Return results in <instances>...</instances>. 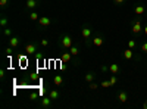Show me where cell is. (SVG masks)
<instances>
[{
  "label": "cell",
  "mask_w": 147,
  "mask_h": 109,
  "mask_svg": "<svg viewBox=\"0 0 147 109\" xmlns=\"http://www.w3.org/2000/svg\"><path fill=\"white\" fill-rule=\"evenodd\" d=\"M60 46H62L63 50H68V49H71L74 46V40L71 36H68V34H63L62 37H60Z\"/></svg>",
  "instance_id": "cell-1"
},
{
  "label": "cell",
  "mask_w": 147,
  "mask_h": 109,
  "mask_svg": "<svg viewBox=\"0 0 147 109\" xmlns=\"http://www.w3.org/2000/svg\"><path fill=\"white\" fill-rule=\"evenodd\" d=\"M91 34H93V28L90 27V25H84V27L81 28V37L87 41V43L91 38Z\"/></svg>",
  "instance_id": "cell-2"
},
{
  "label": "cell",
  "mask_w": 147,
  "mask_h": 109,
  "mask_svg": "<svg viewBox=\"0 0 147 109\" xmlns=\"http://www.w3.org/2000/svg\"><path fill=\"white\" fill-rule=\"evenodd\" d=\"M131 30H132V32H134L135 36H138L140 32H143V25H141L140 19H135V21L132 22V27H131Z\"/></svg>",
  "instance_id": "cell-3"
},
{
  "label": "cell",
  "mask_w": 147,
  "mask_h": 109,
  "mask_svg": "<svg viewBox=\"0 0 147 109\" xmlns=\"http://www.w3.org/2000/svg\"><path fill=\"white\" fill-rule=\"evenodd\" d=\"M51 24H53V22H51V19L49 18V16H40V19H38V25H40V27L47 28V27H50Z\"/></svg>",
  "instance_id": "cell-4"
},
{
  "label": "cell",
  "mask_w": 147,
  "mask_h": 109,
  "mask_svg": "<svg viewBox=\"0 0 147 109\" xmlns=\"http://www.w3.org/2000/svg\"><path fill=\"white\" fill-rule=\"evenodd\" d=\"M71 61H72V55H71L69 50H65V52L60 53V62H62V63H68Z\"/></svg>",
  "instance_id": "cell-5"
},
{
  "label": "cell",
  "mask_w": 147,
  "mask_h": 109,
  "mask_svg": "<svg viewBox=\"0 0 147 109\" xmlns=\"http://www.w3.org/2000/svg\"><path fill=\"white\" fill-rule=\"evenodd\" d=\"M25 53L27 55H36L37 53V44L36 43H28L27 46H25Z\"/></svg>",
  "instance_id": "cell-6"
},
{
  "label": "cell",
  "mask_w": 147,
  "mask_h": 109,
  "mask_svg": "<svg viewBox=\"0 0 147 109\" xmlns=\"http://www.w3.org/2000/svg\"><path fill=\"white\" fill-rule=\"evenodd\" d=\"M91 43L94 47H102L103 44H105V37H102V36H96L93 40H91Z\"/></svg>",
  "instance_id": "cell-7"
},
{
  "label": "cell",
  "mask_w": 147,
  "mask_h": 109,
  "mask_svg": "<svg viewBox=\"0 0 147 109\" xmlns=\"http://www.w3.org/2000/svg\"><path fill=\"white\" fill-rule=\"evenodd\" d=\"M21 44V40H19V37H16V36H12V37H9V46L11 47H13V49H16Z\"/></svg>",
  "instance_id": "cell-8"
},
{
  "label": "cell",
  "mask_w": 147,
  "mask_h": 109,
  "mask_svg": "<svg viewBox=\"0 0 147 109\" xmlns=\"http://www.w3.org/2000/svg\"><path fill=\"white\" fill-rule=\"evenodd\" d=\"M37 6H38V0H27V2H25V7H27L28 11H34Z\"/></svg>",
  "instance_id": "cell-9"
},
{
  "label": "cell",
  "mask_w": 147,
  "mask_h": 109,
  "mask_svg": "<svg viewBox=\"0 0 147 109\" xmlns=\"http://www.w3.org/2000/svg\"><path fill=\"white\" fill-rule=\"evenodd\" d=\"M109 72L113 74V75H118V74L121 72V66H119V63H110V65H109Z\"/></svg>",
  "instance_id": "cell-10"
},
{
  "label": "cell",
  "mask_w": 147,
  "mask_h": 109,
  "mask_svg": "<svg viewBox=\"0 0 147 109\" xmlns=\"http://www.w3.org/2000/svg\"><path fill=\"white\" fill-rule=\"evenodd\" d=\"M118 100L121 103H127V100H128V93L125 90H121L119 93H118Z\"/></svg>",
  "instance_id": "cell-11"
},
{
  "label": "cell",
  "mask_w": 147,
  "mask_h": 109,
  "mask_svg": "<svg viewBox=\"0 0 147 109\" xmlns=\"http://www.w3.org/2000/svg\"><path fill=\"white\" fill-rule=\"evenodd\" d=\"M49 97L51 99V100H57L59 97H60V93L56 90V89H53V90H50L49 91Z\"/></svg>",
  "instance_id": "cell-12"
},
{
  "label": "cell",
  "mask_w": 147,
  "mask_h": 109,
  "mask_svg": "<svg viewBox=\"0 0 147 109\" xmlns=\"http://www.w3.org/2000/svg\"><path fill=\"white\" fill-rule=\"evenodd\" d=\"M51 102H53V100H51L49 96H47V97H43V99H41V106H43V108H50V106H51Z\"/></svg>",
  "instance_id": "cell-13"
},
{
  "label": "cell",
  "mask_w": 147,
  "mask_h": 109,
  "mask_svg": "<svg viewBox=\"0 0 147 109\" xmlns=\"http://www.w3.org/2000/svg\"><path fill=\"white\" fill-rule=\"evenodd\" d=\"M144 12H146V9H144L143 5H137V6L134 7V13L138 15V16H140V15H144Z\"/></svg>",
  "instance_id": "cell-14"
},
{
  "label": "cell",
  "mask_w": 147,
  "mask_h": 109,
  "mask_svg": "<svg viewBox=\"0 0 147 109\" xmlns=\"http://www.w3.org/2000/svg\"><path fill=\"white\" fill-rule=\"evenodd\" d=\"M53 84H55L56 87H59V86H62V84H63V77H62V75H55V78H53Z\"/></svg>",
  "instance_id": "cell-15"
},
{
  "label": "cell",
  "mask_w": 147,
  "mask_h": 109,
  "mask_svg": "<svg viewBox=\"0 0 147 109\" xmlns=\"http://www.w3.org/2000/svg\"><path fill=\"white\" fill-rule=\"evenodd\" d=\"M132 56H134V52H132V49H127L125 50V52H124V57H125V59L127 61H129V59H132Z\"/></svg>",
  "instance_id": "cell-16"
},
{
  "label": "cell",
  "mask_w": 147,
  "mask_h": 109,
  "mask_svg": "<svg viewBox=\"0 0 147 109\" xmlns=\"http://www.w3.org/2000/svg\"><path fill=\"white\" fill-rule=\"evenodd\" d=\"M94 77H96V75H94V72H87V74L84 75V80L90 84V83H93V81H94Z\"/></svg>",
  "instance_id": "cell-17"
},
{
  "label": "cell",
  "mask_w": 147,
  "mask_h": 109,
  "mask_svg": "<svg viewBox=\"0 0 147 109\" xmlns=\"http://www.w3.org/2000/svg\"><path fill=\"white\" fill-rule=\"evenodd\" d=\"M68 50L71 52V55H72V56H78V55H80V49L76 47V46H72L71 49H68Z\"/></svg>",
  "instance_id": "cell-18"
},
{
  "label": "cell",
  "mask_w": 147,
  "mask_h": 109,
  "mask_svg": "<svg viewBox=\"0 0 147 109\" xmlns=\"http://www.w3.org/2000/svg\"><path fill=\"white\" fill-rule=\"evenodd\" d=\"M0 27L2 28L9 27V25H7V16H2V18H0Z\"/></svg>",
  "instance_id": "cell-19"
},
{
  "label": "cell",
  "mask_w": 147,
  "mask_h": 109,
  "mask_svg": "<svg viewBox=\"0 0 147 109\" xmlns=\"http://www.w3.org/2000/svg\"><path fill=\"white\" fill-rule=\"evenodd\" d=\"M30 19H31V21H38V19H40V15H38L37 12L32 11V12L30 13Z\"/></svg>",
  "instance_id": "cell-20"
},
{
  "label": "cell",
  "mask_w": 147,
  "mask_h": 109,
  "mask_svg": "<svg viewBox=\"0 0 147 109\" xmlns=\"http://www.w3.org/2000/svg\"><path fill=\"white\" fill-rule=\"evenodd\" d=\"M128 47L134 50V49L137 47V40H134V38H131V40H128Z\"/></svg>",
  "instance_id": "cell-21"
},
{
  "label": "cell",
  "mask_w": 147,
  "mask_h": 109,
  "mask_svg": "<svg viewBox=\"0 0 147 109\" xmlns=\"http://www.w3.org/2000/svg\"><path fill=\"white\" fill-rule=\"evenodd\" d=\"M3 34H5V37H12V30L9 27L3 28Z\"/></svg>",
  "instance_id": "cell-22"
},
{
  "label": "cell",
  "mask_w": 147,
  "mask_h": 109,
  "mask_svg": "<svg viewBox=\"0 0 147 109\" xmlns=\"http://www.w3.org/2000/svg\"><path fill=\"white\" fill-rule=\"evenodd\" d=\"M109 81H110V84H112V86H115L116 83H118V78H116V75H113V74H112V75H110V78H109Z\"/></svg>",
  "instance_id": "cell-23"
},
{
  "label": "cell",
  "mask_w": 147,
  "mask_h": 109,
  "mask_svg": "<svg viewBox=\"0 0 147 109\" xmlns=\"http://www.w3.org/2000/svg\"><path fill=\"white\" fill-rule=\"evenodd\" d=\"M102 87H103V89H107V87H112V84H110V81H107V80H105V81H102Z\"/></svg>",
  "instance_id": "cell-24"
},
{
  "label": "cell",
  "mask_w": 147,
  "mask_h": 109,
  "mask_svg": "<svg viewBox=\"0 0 147 109\" xmlns=\"http://www.w3.org/2000/svg\"><path fill=\"white\" fill-rule=\"evenodd\" d=\"M40 46H43V47H47V46H49V40H47V38H43V40L40 41Z\"/></svg>",
  "instance_id": "cell-25"
},
{
  "label": "cell",
  "mask_w": 147,
  "mask_h": 109,
  "mask_svg": "<svg viewBox=\"0 0 147 109\" xmlns=\"http://www.w3.org/2000/svg\"><path fill=\"white\" fill-rule=\"evenodd\" d=\"M141 52L147 53V41H143V43H141Z\"/></svg>",
  "instance_id": "cell-26"
},
{
  "label": "cell",
  "mask_w": 147,
  "mask_h": 109,
  "mask_svg": "<svg viewBox=\"0 0 147 109\" xmlns=\"http://www.w3.org/2000/svg\"><path fill=\"white\" fill-rule=\"evenodd\" d=\"M88 87H90V90H97V89H99V86L96 84V83H90Z\"/></svg>",
  "instance_id": "cell-27"
},
{
  "label": "cell",
  "mask_w": 147,
  "mask_h": 109,
  "mask_svg": "<svg viewBox=\"0 0 147 109\" xmlns=\"http://www.w3.org/2000/svg\"><path fill=\"white\" fill-rule=\"evenodd\" d=\"M25 62H27V59H25V57H24V56H19V65H22V66H25V65H27V63H25Z\"/></svg>",
  "instance_id": "cell-28"
},
{
  "label": "cell",
  "mask_w": 147,
  "mask_h": 109,
  "mask_svg": "<svg viewBox=\"0 0 147 109\" xmlns=\"http://www.w3.org/2000/svg\"><path fill=\"white\" fill-rule=\"evenodd\" d=\"M100 69H102V72H109V66L107 65H102Z\"/></svg>",
  "instance_id": "cell-29"
},
{
  "label": "cell",
  "mask_w": 147,
  "mask_h": 109,
  "mask_svg": "<svg viewBox=\"0 0 147 109\" xmlns=\"http://www.w3.org/2000/svg\"><path fill=\"white\" fill-rule=\"evenodd\" d=\"M127 2V0H113V3L115 5H118V6H121V5H124Z\"/></svg>",
  "instance_id": "cell-30"
},
{
  "label": "cell",
  "mask_w": 147,
  "mask_h": 109,
  "mask_svg": "<svg viewBox=\"0 0 147 109\" xmlns=\"http://www.w3.org/2000/svg\"><path fill=\"white\" fill-rule=\"evenodd\" d=\"M7 3H9V0H0V6H2V7L7 6Z\"/></svg>",
  "instance_id": "cell-31"
},
{
  "label": "cell",
  "mask_w": 147,
  "mask_h": 109,
  "mask_svg": "<svg viewBox=\"0 0 147 109\" xmlns=\"http://www.w3.org/2000/svg\"><path fill=\"white\" fill-rule=\"evenodd\" d=\"M30 97H31V100H37L38 94H37V93H31V96H30Z\"/></svg>",
  "instance_id": "cell-32"
},
{
  "label": "cell",
  "mask_w": 147,
  "mask_h": 109,
  "mask_svg": "<svg viewBox=\"0 0 147 109\" xmlns=\"http://www.w3.org/2000/svg\"><path fill=\"white\" fill-rule=\"evenodd\" d=\"M6 52H7V55H12V52H13V47H11V46H9V47L6 49Z\"/></svg>",
  "instance_id": "cell-33"
},
{
  "label": "cell",
  "mask_w": 147,
  "mask_h": 109,
  "mask_svg": "<svg viewBox=\"0 0 147 109\" xmlns=\"http://www.w3.org/2000/svg\"><path fill=\"white\" fill-rule=\"evenodd\" d=\"M36 57H37V59H43V55L37 52V53H36Z\"/></svg>",
  "instance_id": "cell-34"
},
{
  "label": "cell",
  "mask_w": 147,
  "mask_h": 109,
  "mask_svg": "<svg viewBox=\"0 0 147 109\" xmlns=\"http://www.w3.org/2000/svg\"><path fill=\"white\" fill-rule=\"evenodd\" d=\"M5 77V69H0V78Z\"/></svg>",
  "instance_id": "cell-35"
},
{
  "label": "cell",
  "mask_w": 147,
  "mask_h": 109,
  "mask_svg": "<svg viewBox=\"0 0 147 109\" xmlns=\"http://www.w3.org/2000/svg\"><path fill=\"white\" fill-rule=\"evenodd\" d=\"M143 32H144V36L147 37V25H146V27H143Z\"/></svg>",
  "instance_id": "cell-36"
},
{
  "label": "cell",
  "mask_w": 147,
  "mask_h": 109,
  "mask_svg": "<svg viewBox=\"0 0 147 109\" xmlns=\"http://www.w3.org/2000/svg\"><path fill=\"white\" fill-rule=\"evenodd\" d=\"M143 108H144V109H147V99H146V102L143 103Z\"/></svg>",
  "instance_id": "cell-37"
}]
</instances>
